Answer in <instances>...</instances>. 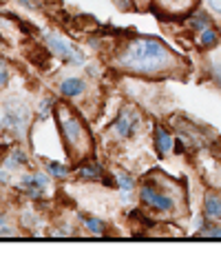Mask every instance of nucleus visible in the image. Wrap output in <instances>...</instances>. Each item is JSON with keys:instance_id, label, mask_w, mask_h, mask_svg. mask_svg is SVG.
I'll list each match as a JSON object with an SVG mask.
<instances>
[{"instance_id": "nucleus-1", "label": "nucleus", "mask_w": 221, "mask_h": 253, "mask_svg": "<svg viewBox=\"0 0 221 253\" xmlns=\"http://www.w3.org/2000/svg\"><path fill=\"white\" fill-rule=\"evenodd\" d=\"M117 65L137 74H157V71L173 69L177 65V58L173 56L164 42L155 38H135L128 47L120 53Z\"/></svg>"}, {"instance_id": "nucleus-2", "label": "nucleus", "mask_w": 221, "mask_h": 253, "mask_svg": "<svg viewBox=\"0 0 221 253\" xmlns=\"http://www.w3.org/2000/svg\"><path fill=\"white\" fill-rule=\"evenodd\" d=\"M58 120H60V131L66 140V149L73 156H84L89 151V147H91V138H89L82 123L66 107H58Z\"/></svg>"}, {"instance_id": "nucleus-3", "label": "nucleus", "mask_w": 221, "mask_h": 253, "mask_svg": "<svg viewBox=\"0 0 221 253\" xmlns=\"http://www.w3.org/2000/svg\"><path fill=\"white\" fill-rule=\"evenodd\" d=\"M47 44H49V49H51L56 56H60V58H64V60H69V62H75V65H80V62H84V56L78 51V49L73 47V44H69L64 38H60V36H56V34H49L47 36Z\"/></svg>"}, {"instance_id": "nucleus-4", "label": "nucleus", "mask_w": 221, "mask_h": 253, "mask_svg": "<svg viewBox=\"0 0 221 253\" xmlns=\"http://www.w3.org/2000/svg\"><path fill=\"white\" fill-rule=\"evenodd\" d=\"M137 114H135L133 109H124L120 114V118L115 120V125H113V133L117 135V138H128V135H133L135 126H137Z\"/></svg>"}, {"instance_id": "nucleus-5", "label": "nucleus", "mask_w": 221, "mask_h": 253, "mask_svg": "<svg viewBox=\"0 0 221 253\" xmlns=\"http://www.w3.org/2000/svg\"><path fill=\"white\" fill-rule=\"evenodd\" d=\"M27 118H29V111L25 109V107H16L11 102L9 105L7 102V107H4V125L7 126H11L13 131H22V126L27 125Z\"/></svg>"}, {"instance_id": "nucleus-6", "label": "nucleus", "mask_w": 221, "mask_h": 253, "mask_svg": "<svg viewBox=\"0 0 221 253\" xmlns=\"http://www.w3.org/2000/svg\"><path fill=\"white\" fill-rule=\"evenodd\" d=\"M142 200L146 202L148 207L157 209V211H170L173 209V200H170L168 196H164V193L151 189V187H142Z\"/></svg>"}, {"instance_id": "nucleus-7", "label": "nucleus", "mask_w": 221, "mask_h": 253, "mask_svg": "<svg viewBox=\"0 0 221 253\" xmlns=\"http://www.w3.org/2000/svg\"><path fill=\"white\" fill-rule=\"evenodd\" d=\"M157 4L166 13H186L195 4V0H157Z\"/></svg>"}, {"instance_id": "nucleus-8", "label": "nucleus", "mask_w": 221, "mask_h": 253, "mask_svg": "<svg viewBox=\"0 0 221 253\" xmlns=\"http://www.w3.org/2000/svg\"><path fill=\"white\" fill-rule=\"evenodd\" d=\"M84 87H87V84H84L80 78H64L60 83V91L69 98H78L80 93H84Z\"/></svg>"}, {"instance_id": "nucleus-9", "label": "nucleus", "mask_w": 221, "mask_h": 253, "mask_svg": "<svg viewBox=\"0 0 221 253\" xmlns=\"http://www.w3.org/2000/svg\"><path fill=\"white\" fill-rule=\"evenodd\" d=\"M22 187L31 193V196H40V193L47 189V178L44 175H27L22 180Z\"/></svg>"}, {"instance_id": "nucleus-10", "label": "nucleus", "mask_w": 221, "mask_h": 253, "mask_svg": "<svg viewBox=\"0 0 221 253\" xmlns=\"http://www.w3.org/2000/svg\"><path fill=\"white\" fill-rule=\"evenodd\" d=\"M155 144H157V151L159 153H170L173 151V138H170V133L166 129H161V126H157L155 129Z\"/></svg>"}, {"instance_id": "nucleus-11", "label": "nucleus", "mask_w": 221, "mask_h": 253, "mask_svg": "<svg viewBox=\"0 0 221 253\" xmlns=\"http://www.w3.org/2000/svg\"><path fill=\"white\" fill-rule=\"evenodd\" d=\"M206 215L210 220H221V198L219 196H206Z\"/></svg>"}, {"instance_id": "nucleus-12", "label": "nucleus", "mask_w": 221, "mask_h": 253, "mask_svg": "<svg viewBox=\"0 0 221 253\" xmlns=\"http://www.w3.org/2000/svg\"><path fill=\"white\" fill-rule=\"evenodd\" d=\"M210 69H213L215 78H217L219 83H221V49H217V51H215L213 60H210Z\"/></svg>"}, {"instance_id": "nucleus-13", "label": "nucleus", "mask_w": 221, "mask_h": 253, "mask_svg": "<svg viewBox=\"0 0 221 253\" xmlns=\"http://www.w3.org/2000/svg\"><path fill=\"white\" fill-rule=\"evenodd\" d=\"M199 42L204 44V47H210V44L217 42V34H215L213 29H204L201 31V36H199Z\"/></svg>"}, {"instance_id": "nucleus-14", "label": "nucleus", "mask_w": 221, "mask_h": 253, "mask_svg": "<svg viewBox=\"0 0 221 253\" xmlns=\"http://www.w3.org/2000/svg\"><path fill=\"white\" fill-rule=\"evenodd\" d=\"M117 182H120V187H122V193H124V196H128L130 189H133V180H130L126 173H120V175H117Z\"/></svg>"}, {"instance_id": "nucleus-15", "label": "nucleus", "mask_w": 221, "mask_h": 253, "mask_svg": "<svg viewBox=\"0 0 221 253\" xmlns=\"http://www.w3.org/2000/svg\"><path fill=\"white\" fill-rule=\"evenodd\" d=\"M49 171H51V175H56V178H62V175H66V167L58 165V162H49Z\"/></svg>"}, {"instance_id": "nucleus-16", "label": "nucleus", "mask_w": 221, "mask_h": 253, "mask_svg": "<svg viewBox=\"0 0 221 253\" xmlns=\"http://www.w3.org/2000/svg\"><path fill=\"white\" fill-rule=\"evenodd\" d=\"M206 4H208V9L215 13V16L221 18V0H206Z\"/></svg>"}, {"instance_id": "nucleus-17", "label": "nucleus", "mask_w": 221, "mask_h": 253, "mask_svg": "<svg viewBox=\"0 0 221 253\" xmlns=\"http://www.w3.org/2000/svg\"><path fill=\"white\" fill-rule=\"evenodd\" d=\"M84 224H87L93 233H100L102 231V222H100V220H84Z\"/></svg>"}, {"instance_id": "nucleus-18", "label": "nucleus", "mask_w": 221, "mask_h": 253, "mask_svg": "<svg viewBox=\"0 0 221 253\" xmlns=\"http://www.w3.org/2000/svg\"><path fill=\"white\" fill-rule=\"evenodd\" d=\"M97 173H100V171H97L95 167H87V169L80 171V175H82V178H97Z\"/></svg>"}, {"instance_id": "nucleus-19", "label": "nucleus", "mask_w": 221, "mask_h": 253, "mask_svg": "<svg viewBox=\"0 0 221 253\" xmlns=\"http://www.w3.org/2000/svg\"><path fill=\"white\" fill-rule=\"evenodd\" d=\"M7 80H9V69L2 65V62H0V87H2V84H7Z\"/></svg>"}, {"instance_id": "nucleus-20", "label": "nucleus", "mask_w": 221, "mask_h": 253, "mask_svg": "<svg viewBox=\"0 0 221 253\" xmlns=\"http://www.w3.org/2000/svg\"><path fill=\"white\" fill-rule=\"evenodd\" d=\"M49 105H51V100H44V102H42V107H40V114H42V116H47Z\"/></svg>"}]
</instances>
